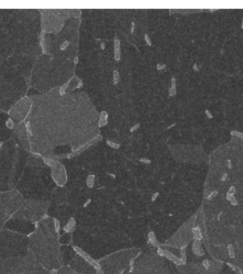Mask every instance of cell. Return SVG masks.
<instances>
[{
    "label": "cell",
    "instance_id": "cell-1",
    "mask_svg": "<svg viewBox=\"0 0 243 274\" xmlns=\"http://www.w3.org/2000/svg\"><path fill=\"white\" fill-rule=\"evenodd\" d=\"M73 249L74 251L79 255L80 256H81L82 258L85 259L88 263L89 264H90L91 266H92L94 268H95L96 270H99V269H101L100 265L99 263H97L95 260H94L92 258H91L90 256L85 252L84 251H83L80 248L78 247V246H73Z\"/></svg>",
    "mask_w": 243,
    "mask_h": 274
},
{
    "label": "cell",
    "instance_id": "cell-3",
    "mask_svg": "<svg viewBox=\"0 0 243 274\" xmlns=\"http://www.w3.org/2000/svg\"><path fill=\"white\" fill-rule=\"evenodd\" d=\"M75 224H76V221L75 220L74 218H70L68 222L67 223V224L63 227V231L67 233L71 232L74 229Z\"/></svg>",
    "mask_w": 243,
    "mask_h": 274
},
{
    "label": "cell",
    "instance_id": "cell-10",
    "mask_svg": "<svg viewBox=\"0 0 243 274\" xmlns=\"http://www.w3.org/2000/svg\"><path fill=\"white\" fill-rule=\"evenodd\" d=\"M107 144H108L110 147H112V148H119V145H117V144L115 143V142H111V141H107Z\"/></svg>",
    "mask_w": 243,
    "mask_h": 274
},
{
    "label": "cell",
    "instance_id": "cell-11",
    "mask_svg": "<svg viewBox=\"0 0 243 274\" xmlns=\"http://www.w3.org/2000/svg\"><path fill=\"white\" fill-rule=\"evenodd\" d=\"M157 253L159 254L160 256H164V250L161 248L160 247H158L157 248Z\"/></svg>",
    "mask_w": 243,
    "mask_h": 274
},
{
    "label": "cell",
    "instance_id": "cell-14",
    "mask_svg": "<svg viewBox=\"0 0 243 274\" xmlns=\"http://www.w3.org/2000/svg\"><path fill=\"white\" fill-rule=\"evenodd\" d=\"M51 274H57V271L56 270H53L51 271Z\"/></svg>",
    "mask_w": 243,
    "mask_h": 274
},
{
    "label": "cell",
    "instance_id": "cell-16",
    "mask_svg": "<svg viewBox=\"0 0 243 274\" xmlns=\"http://www.w3.org/2000/svg\"><path fill=\"white\" fill-rule=\"evenodd\" d=\"M0 147H1V144H0Z\"/></svg>",
    "mask_w": 243,
    "mask_h": 274
},
{
    "label": "cell",
    "instance_id": "cell-5",
    "mask_svg": "<svg viewBox=\"0 0 243 274\" xmlns=\"http://www.w3.org/2000/svg\"><path fill=\"white\" fill-rule=\"evenodd\" d=\"M95 183V176L94 175H89L87 179V185L89 188H92L94 187Z\"/></svg>",
    "mask_w": 243,
    "mask_h": 274
},
{
    "label": "cell",
    "instance_id": "cell-6",
    "mask_svg": "<svg viewBox=\"0 0 243 274\" xmlns=\"http://www.w3.org/2000/svg\"><path fill=\"white\" fill-rule=\"evenodd\" d=\"M115 59L118 60L119 57H120V47H119V43H118V41H115Z\"/></svg>",
    "mask_w": 243,
    "mask_h": 274
},
{
    "label": "cell",
    "instance_id": "cell-4",
    "mask_svg": "<svg viewBox=\"0 0 243 274\" xmlns=\"http://www.w3.org/2000/svg\"><path fill=\"white\" fill-rule=\"evenodd\" d=\"M148 238L149 242L151 243L152 245H153V246H158V243L156 241V235L153 232H149L148 234Z\"/></svg>",
    "mask_w": 243,
    "mask_h": 274
},
{
    "label": "cell",
    "instance_id": "cell-13",
    "mask_svg": "<svg viewBox=\"0 0 243 274\" xmlns=\"http://www.w3.org/2000/svg\"><path fill=\"white\" fill-rule=\"evenodd\" d=\"M159 195V193H156V194H154L153 195V196H152V200H155V199H156V197H157V196Z\"/></svg>",
    "mask_w": 243,
    "mask_h": 274
},
{
    "label": "cell",
    "instance_id": "cell-7",
    "mask_svg": "<svg viewBox=\"0 0 243 274\" xmlns=\"http://www.w3.org/2000/svg\"><path fill=\"white\" fill-rule=\"evenodd\" d=\"M54 225H55V230H56V232L58 233L59 231H60V222L57 219H54Z\"/></svg>",
    "mask_w": 243,
    "mask_h": 274
},
{
    "label": "cell",
    "instance_id": "cell-2",
    "mask_svg": "<svg viewBox=\"0 0 243 274\" xmlns=\"http://www.w3.org/2000/svg\"><path fill=\"white\" fill-rule=\"evenodd\" d=\"M164 256L167 259H169L170 261H171L172 262H174V264H177V265H179V264H181V261H180V259L179 258H177L176 256H174L173 253H171L169 251H166V250H164Z\"/></svg>",
    "mask_w": 243,
    "mask_h": 274
},
{
    "label": "cell",
    "instance_id": "cell-15",
    "mask_svg": "<svg viewBox=\"0 0 243 274\" xmlns=\"http://www.w3.org/2000/svg\"><path fill=\"white\" fill-rule=\"evenodd\" d=\"M242 28L243 29V24H242Z\"/></svg>",
    "mask_w": 243,
    "mask_h": 274
},
{
    "label": "cell",
    "instance_id": "cell-9",
    "mask_svg": "<svg viewBox=\"0 0 243 274\" xmlns=\"http://www.w3.org/2000/svg\"><path fill=\"white\" fill-rule=\"evenodd\" d=\"M6 125L9 128H12L13 126H14V122H13V121L11 119H9L6 122Z\"/></svg>",
    "mask_w": 243,
    "mask_h": 274
},
{
    "label": "cell",
    "instance_id": "cell-12",
    "mask_svg": "<svg viewBox=\"0 0 243 274\" xmlns=\"http://www.w3.org/2000/svg\"><path fill=\"white\" fill-rule=\"evenodd\" d=\"M104 274L103 271H102V269H99V270H97V274Z\"/></svg>",
    "mask_w": 243,
    "mask_h": 274
},
{
    "label": "cell",
    "instance_id": "cell-8",
    "mask_svg": "<svg viewBox=\"0 0 243 274\" xmlns=\"http://www.w3.org/2000/svg\"><path fill=\"white\" fill-rule=\"evenodd\" d=\"M40 44L42 47L43 50L44 51L45 50V44H44V37H43V32L41 33V41H40Z\"/></svg>",
    "mask_w": 243,
    "mask_h": 274
}]
</instances>
